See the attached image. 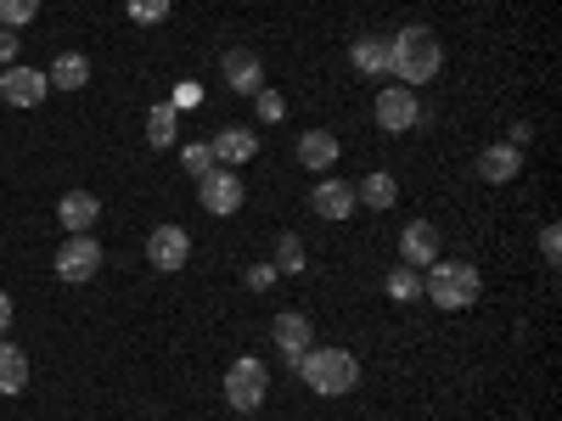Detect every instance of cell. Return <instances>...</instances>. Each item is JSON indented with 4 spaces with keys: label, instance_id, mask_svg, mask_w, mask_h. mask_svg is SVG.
Returning <instances> with one entry per match:
<instances>
[{
    "label": "cell",
    "instance_id": "obj_1",
    "mask_svg": "<svg viewBox=\"0 0 562 421\" xmlns=\"http://www.w3.org/2000/svg\"><path fill=\"white\" fill-rule=\"evenodd\" d=\"M439 68H445V45H439L434 29L411 23V29L389 34V73H394V79L428 84V79H439Z\"/></svg>",
    "mask_w": 562,
    "mask_h": 421
},
{
    "label": "cell",
    "instance_id": "obj_2",
    "mask_svg": "<svg viewBox=\"0 0 562 421\" xmlns=\"http://www.w3.org/2000/svg\"><path fill=\"white\" fill-rule=\"evenodd\" d=\"M299 377L321 394V399H344L360 388V360L349 349H304V360L293 365Z\"/></svg>",
    "mask_w": 562,
    "mask_h": 421
},
{
    "label": "cell",
    "instance_id": "obj_3",
    "mask_svg": "<svg viewBox=\"0 0 562 421\" xmlns=\"http://www.w3.org/2000/svg\"><path fill=\"white\" fill-rule=\"evenodd\" d=\"M422 293H428L439 309H473L479 293H484V281H479V270L467 259H434L428 275H422Z\"/></svg>",
    "mask_w": 562,
    "mask_h": 421
},
{
    "label": "cell",
    "instance_id": "obj_4",
    "mask_svg": "<svg viewBox=\"0 0 562 421\" xmlns=\"http://www.w3.org/2000/svg\"><path fill=\"white\" fill-rule=\"evenodd\" d=\"M265 394H270V371H265L254 354L225 371V399H231V410H259Z\"/></svg>",
    "mask_w": 562,
    "mask_h": 421
},
{
    "label": "cell",
    "instance_id": "obj_5",
    "mask_svg": "<svg viewBox=\"0 0 562 421\" xmlns=\"http://www.w3.org/2000/svg\"><path fill=\"white\" fill-rule=\"evenodd\" d=\"M198 197H203V208H209L214 219H225V214H237V208H243L248 185H243L237 169H209V174L198 180Z\"/></svg>",
    "mask_w": 562,
    "mask_h": 421
},
{
    "label": "cell",
    "instance_id": "obj_6",
    "mask_svg": "<svg viewBox=\"0 0 562 421\" xmlns=\"http://www.w3.org/2000/svg\"><path fill=\"white\" fill-rule=\"evenodd\" d=\"M416 124H422V102H416V90H411V84H389V90H378V129L405 135V129H416Z\"/></svg>",
    "mask_w": 562,
    "mask_h": 421
},
{
    "label": "cell",
    "instance_id": "obj_7",
    "mask_svg": "<svg viewBox=\"0 0 562 421\" xmlns=\"http://www.w3.org/2000/svg\"><path fill=\"white\" fill-rule=\"evenodd\" d=\"M97 270H102V248H97V237H90V230H85V237H68V242L57 248V275L74 281V287H79V281H90Z\"/></svg>",
    "mask_w": 562,
    "mask_h": 421
},
{
    "label": "cell",
    "instance_id": "obj_8",
    "mask_svg": "<svg viewBox=\"0 0 562 421\" xmlns=\"http://www.w3.org/2000/svg\"><path fill=\"white\" fill-rule=\"evenodd\" d=\"M186 259H192V237H186L180 225H158L153 237H147V264L153 270H186Z\"/></svg>",
    "mask_w": 562,
    "mask_h": 421
},
{
    "label": "cell",
    "instance_id": "obj_9",
    "mask_svg": "<svg viewBox=\"0 0 562 421\" xmlns=\"http://www.w3.org/2000/svg\"><path fill=\"white\" fill-rule=\"evenodd\" d=\"M0 96H7L12 107H40L45 96H52V79H45V73H34V68H7V73H0Z\"/></svg>",
    "mask_w": 562,
    "mask_h": 421
},
{
    "label": "cell",
    "instance_id": "obj_10",
    "mask_svg": "<svg viewBox=\"0 0 562 421\" xmlns=\"http://www.w3.org/2000/svg\"><path fill=\"white\" fill-rule=\"evenodd\" d=\"M225 84L237 90V96H259V90H265V62H259V52H248V45L225 52Z\"/></svg>",
    "mask_w": 562,
    "mask_h": 421
},
{
    "label": "cell",
    "instance_id": "obj_11",
    "mask_svg": "<svg viewBox=\"0 0 562 421\" xmlns=\"http://www.w3.org/2000/svg\"><path fill=\"white\" fill-rule=\"evenodd\" d=\"M270 332H276V349H281V360H288V365H299V360H304V349L315 343V326H310L299 309L276 315V326H270Z\"/></svg>",
    "mask_w": 562,
    "mask_h": 421
},
{
    "label": "cell",
    "instance_id": "obj_12",
    "mask_svg": "<svg viewBox=\"0 0 562 421\" xmlns=\"http://www.w3.org/2000/svg\"><path fill=\"white\" fill-rule=\"evenodd\" d=\"M400 259H405L411 270H428V264L439 259V230H434L428 219L405 225V237H400Z\"/></svg>",
    "mask_w": 562,
    "mask_h": 421
},
{
    "label": "cell",
    "instance_id": "obj_13",
    "mask_svg": "<svg viewBox=\"0 0 562 421\" xmlns=\"http://www.w3.org/2000/svg\"><path fill=\"white\" fill-rule=\"evenodd\" d=\"M214 163H248V158H259V135L254 129H243V124H231V129H220L214 140Z\"/></svg>",
    "mask_w": 562,
    "mask_h": 421
},
{
    "label": "cell",
    "instance_id": "obj_14",
    "mask_svg": "<svg viewBox=\"0 0 562 421\" xmlns=\"http://www.w3.org/2000/svg\"><path fill=\"white\" fill-rule=\"evenodd\" d=\"M310 208H315L321 219H349V214H355V185H349V180H321L315 197H310Z\"/></svg>",
    "mask_w": 562,
    "mask_h": 421
},
{
    "label": "cell",
    "instance_id": "obj_15",
    "mask_svg": "<svg viewBox=\"0 0 562 421\" xmlns=\"http://www.w3.org/2000/svg\"><path fill=\"white\" fill-rule=\"evenodd\" d=\"M57 219L68 225V237H85V230L102 219V203L90 197V192H68V197L57 203Z\"/></svg>",
    "mask_w": 562,
    "mask_h": 421
},
{
    "label": "cell",
    "instance_id": "obj_16",
    "mask_svg": "<svg viewBox=\"0 0 562 421\" xmlns=\"http://www.w3.org/2000/svg\"><path fill=\"white\" fill-rule=\"evenodd\" d=\"M518 169H524V152L506 147V140H501V147H484V152H479V174H484L490 185H506Z\"/></svg>",
    "mask_w": 562,
    "mask_h": 421
},
{
    "label": "cell",
    "instance_id": "obj_17",
    "mask_svg": "<svg viewBox=\"0 0 562 421\" xmlns=\"http://www.w3.org/2000/svg\"><path fill=\"white\" fill-rule=\"evenodd\" d=\"M299 163H304V169H333V163H338V135H333V129L299 135Z\"/></svg>",
    "mask_w": 562,
    "mask_h": 421
},
{
    "label": "cell",
    "instance_id": "obj_18",
    "mask_svg": "<svg viewBox=\"0 0 562 421\" xmlns=\"http://www.w3.org/2000/svg\"><path fill=\"white\" fill-rule=\"evenodd\" d=\"M45 79H52V90H85L90 84V62L79 52H63L52 68H45Z\"/></svg>",
    "mask_w": 562,
    "mask_h": 421
},
{
    "label": "cell",
    "instance_id": "obj_19",
    "mask_svg": "<svg viewBox=\"0 0 562 421\" xmlns=\"http://www.w3.org/2000/svg\"><path fill=\"white\" fill-rule=\"evenodd\" d=\"M394 197H400V180L394 174H366L360 185H355V203H366V208H394Z\"/></svg>",
    "mask_w": 562,
    "mask_h": 421
},
{
    "label": "cell",
    "instance_id": "obj_20",
    "mask_svg": "<svg viewBox=\"0 0 562 421\" xmlns=\"http://www.w3.org/2000/svg\"><path fill=\"white\" fill-rule=\"evenodd\" d=\"M29 388V354L18 343H0V394H23Z\"/></svg>",
    "mask_w": 562,
    "mask_h": 421
},
{
    "label": "cell",
    "instance_id": "obj_21",
    "mask_svg": "<svg viewBox=\"0 0 562 421\" xmlns=\"http://www.w3.org/2000/svg\"><path fill=\"white\" fill-rule=\"evenodd\" d=\"M349 62H355L360 73H389V34H366V39H355Z\"/></svg>",
    "mask_w": 562,
    "mask_h": 421
},
{
    "label": "cell",
    "instance_id": "obj_22",
    "mask_svg": "<svg viewBox=\"0 0 562 421\" xmlns=\"http://www.w3.org/2000/svg\"><path fill=\"white\" fill-rule=\"evenodd\" d=\"M175 135H180V113L169 107V102H158L153 113H147V147H175Z\"/></svg>",
    "mask_w": 562,
    "mask_h": 421
},
{
    "label": "cell",
    "instance_id": "obj_23",
    "mask_svg": "<svg viewBox=\"0 0 562 421\" xmlns=\"http://www.w3.org/2000/svg\"><path fill=\"white\" fill-rule=\"evenodd\" d=\"M383 287H389V298H394V304H405V298H416V293H422V270L400 264V270H389Z\"/></svg>",
    "mask_w": 562,
    "mask_h": 421
},
{
    "label": "cell",
    "instance_id": "obj_24",
    "mask_svg": "<svg viewBox=\"0 0 562 421\" xmlns=\"http://www.w3.org/2000/svg\"><path fill=\"white\" fill-rule=\"evenodd\" d=\"M40 18V0H0V29H23Z\"/></svg>",
    "mask_w": 562,
    "mask_h": 421
},
{
    "label": "cell",
    "instance_id": "obj_25",
    "mask_svg": "<svg viewBox=\"0 0 562 421\" xmlns=\"http://www.w3.org/2000/svg\"><path fill=\"white\" fill-rule=\"evenodd\" d=\"M304 264H310V259H304V242H299L293 230H288V237L276 242V270H288V275H299Z\"/></svg>",
    "mask_w": 562,
    "mask_h": 421
},
{
    "label": "cell",
    "instance_id": "obj_26",
    "mask_svg": "<svg viewBox=\"0 0 562 421\" xmlns=\"http://www.w3.org/2000/svg\"><path fill=\"white\" fill-rule=\"evenodd\" d=\"M130 23H164L169 18V0H124Z\"/></svg>",
    "mask_w": 562,
    "mask_h": 421
},
{
    "label": "cell",
    "instance_id": "obj_27",
    "mask_svg": "<svg viewBox=\"0 0 562 421\" xmlns=\"http://www.w3.org/2000/svg\"><path fill=\"white\" fill-rule=\"evenodd\" d=\"M180 163H186V174H198V180H203V174L214 169V147H209V140H198V147H186V152H180Z\"/></svg>",
    "mask_w": 562,
    "mask_h": 421
},
{
    "label": "cell",
    "instance_id": "obj_28",
    "mask_svg": "<svg viewBox=\"0 0 562 421\" xmlns=\"http://www.w3.org/2000/svg\"><path fill=\"white\" fill-rule=\"evenodd\" d=\"M254 102H259V118H270V124H276L281 113H288V102H281V96H276V90H259V96H254Z\"/></svg>",
    "mask_w": 562,
    "mask_h": 421
},
{
    "label": "cell",
    "instance_id": "obj_29",
    "mask_svg": "<svg viewBox=\"0 0 562 421\" xmlns=\"http://www.w3.org/2000/svg\"><path fill=\"white\" fill-rule=\"evenodd\" d=\"M557 253H562V230H557V225H546V230H540V259H546V264H557Z\"/></svg>",
    "mask_w": 562,
    "mask_h": 421
},
{
    "label": "cell",
    "instance_id": "obj_30",
    "mask_svg": "<svg viewBox=\"0 0 562 421\" xmlns=\"http://www.w3.org/2000/svg\"><path fill=\"white\" fill-rule=\"evenodd\" d=\"M276 275H281L276 264H254V270H248V287H254V293H265V287H276Z\"/></svg>",
    "mask_w": 562,
    "mask_h": 421
},
{
    "label": "cell",
    "instance_id": "obj_31",
    "mask_svg": "<svg viewBox=\"0 0 562 421\" xmlns=\"http://www.w3.org/2000/svg\"><path fill=\"white\" fill-rule=\"evenodd\" d=\"M18 62V29H0V68Z\"/></svg>",
    "mask_w": 562,
    "mask_h": 421
},
{
    "label": "cell",
    "instance_id": "obj_32",
    "mask_svg": "<svg viewBox=\"0 0 562 421\" xmlns=\"http://www.w3.org/2000/svg\"><path fill=\"white\" fill-rule=\"evenodd\" d=\"M529 140H535V124H529V118H524V124H512V135H506V147H518V152H524Z\"/></svg>",
    "mask_w": 562,
    "mask_h": 421
},
{
    "label": "cell",
    "instance_id": "obj_33",
    "mask_svg": "<svg viewBox=\"0 0 562 421\" xmlns=\"http://www.w3.org/2000/svg\"><path fill=\"white\" fill-rule=\"evenodd\" d=\"M7 326H12V298L0 293V332H7Z\"/></svg>",
    "mask_w": 562,
    "mask_h": 421
}]
</instances>
